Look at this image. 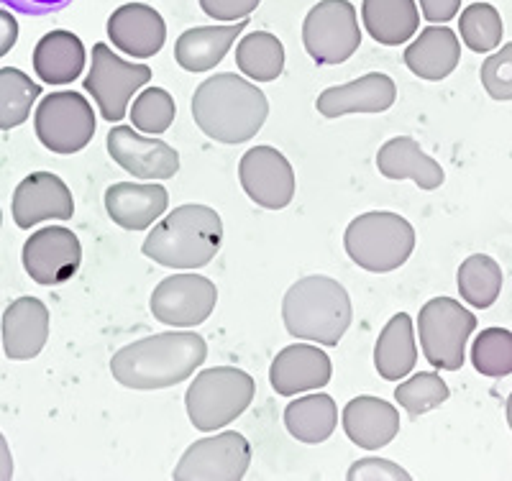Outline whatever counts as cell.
Here are the masks:
<instances>
[{
    "label": "cell",
    "mask_w": 512,
    "mask_h": 481,
    "mask_svg": "<svg viewBox=\"0 0 512 481\" xmlns=\"http://www.w3.org/2000/svg\"><path fill=\"white\" fill-rule=\"evenodd\" d=\"M205 356L208 343L198 333H157L116 351L111 371L113 379L128 389L177 387L195 374Z\"/></svg>",
    "instance_id": "6da1fadb"
},
{
    "label": "cell",
    "mask_w": 512,
    "mask_h": 481,
    "mask_svg": "<svg viewBox=\"0 0 512 481\" xmlns=\"http://www.w3.org/2000/svg\"><path fill=\"white\" fill-rule=\"evenodd\" d=\"M269 116L267 95L233 72L213 75L192 95V118L208 139L244 144Z\"/></svg>",
    "instance_id": "7a4b0ae2"
},
{
    "label": "cell",
    "mask_w": 512,
    "mask_h": 481,
    "mask_svg": "<svg viewBox=\"0 0 512 481\" xmlns=\"http://www.w3.org/2000/svg\"><path fill=\"white\" fill-rule=\"evenodd\" d=\"M223 241L221 215L208 205H180L144 238L146 256L169 269L208 267Z\"/></svg>",
    "instance_id": "3957f363"
},
{
    "label": "cell",
    "mask_w": 512,
    "mask_h": 481,
    "mask_svg": "<svg viewBox=\"0 0 512 481\" xmlns=\"http://www.w3.org/2000/svg\"><path fill=\"white\" fill-rule=\"evenodd\" d=\"M354 310L344 284L315 274L295 282L282 300V320L292 338L318 346H338L349 331Z\"/></svg>",
    "instance_id": "277c9868"
},
{
    "label": "cell",
    "mask_w": 512,
    "mask_h": 481,
    "mask_svg": "<svg viewBox=\"0 0 512 481\" xmlns=\"http://www.w3.org/2000/svg\"><path fill=\"white\" fill-rule=\"evenodd\" d=\"M346 254L361 269L387 274L400 269L415 249V228L402 215L374 210L349 223L344 236Z\"/></svg>",
    "instance_id": "5b68a950"
},
{
    "label": "cell",
    "mask_w": 512,
    "mask_h": 481,
    "mask_svg": "<svg viewBox=\"0 0 512 481\" xmlns=\"http://www.w3.org/2000/svg\"><path fill=\"white\" fill-rule=\"evenodd\" d=\"M254 392V379L236 366L200 371L185 395L190 423L203 433L226 428L254 402Z\"/></svg>",
    "instance_id": "8992f818"
},
{
    "label": "cell",
    "mask_w": 512,
    "mask_h": 481,
    "mask_svg": "<svg viewBox=\"0 0 512 481\" xmlns=\"http://www.w3.org/2000/svg\"><path fill=\"white\" fill-rule=\"evenodd\" d=\"M474 331H477V318L459 300L433 297L420 308V346L425 359L436 369L459 371L466 361V341Z\"/></svg>",
    "instance_id": "52a82bcc"
},
{
    "label": "cell",
    "mask_w": 512,
    "mask_h": 481,
    "mask_svg": "<svg viewBox=\"0 0 512 481\" xmlns=\"http://www.w3.org/2000/svg\"><path fill=\"white\" fill-rule=\"evenodd\" d=\"M303 44L315 64H344L361 44L356 8L349 0H320L305 16Z\"/></svg>",
    "instance_id": "ba28073f"
},
{
    "label": "cell",
    "mask_w": 512,
    "mask_h": 481,
    "mask_svg": "<svg viewBox=\"0 0 512 481\" xmlns=\"http://www.w3.org/2000/svg\"><path fill=\"white\" fill-rule=\"evenodd\" d=\"M36 136L49 151L70 157L93 141V105L80 93H52L41 100L34 116Z\"/></svg>",
    "instance_id": "9c48e42d"
},
{
    "label": "cell",
    "mask_w": 512,
    "mask_h": 481,
    "mask_svg": "<svg viewBox=\"0 0 512 481\" xmlns=\"http://www.w3.org/2000/svg\"><path fill=\"white\" fill-rule=\"evenodd\" d=\"M149 80H152V70L146 64L123 62L108 44L93 47V67L85 77V90L95 98L105 121L113 123L126 118L131 95Z\"/></svg>",
    "instance_id": "30bf717a"
},
{
    "label": "cell",
    "mask_w": 512,
    "mask_h": 481,
    "mask_svg": "<svg viewBox=\"0 0 512 481\" xmlns=\"http://www.w3.org/2000/svg\"><path fill=\"white\" fill-rule=\"evenodd\" d=\"M251 464V446L244 435L226 430L195 441L175 469L177 481H239Z\"/></svg>",
    "instance_id": "8fae6325"
},
{
    "label": "cell",
    "mask_w": 512,
    "mask_h": 481,
    "mask_svg": "<svg viewBox=\"0 0 512 481\" xmlns=\"http://www.w3.org/2000/svg\"><path fill=\"white\" fill-rule=\"evenodd\" d=\"M216 284L200 274H172L152 292V315L172 328H195L216 310Z\"/></svg>",
    "instance_id": "7c38bea8"
},
{
    "label": "cell",
    "mask_w": 512,
    "mask_h": 481,
    "mask_svg": "<svg viewBox=\"0 0 512 481\" xmlns=\"http://www.w3.org/2000/svg\"><path fill=\"white\" fill-rule=\"evenodd\" d=\"M24 269L36 284L54 287L70 282L82 264L80 238L62 226H49L36 231L24 244Z\"/></svg>",
    "instance_id": "4fadbf2b"
},
{
    "label": "cell",
    "mask_w": 512,
    "mask_h": 481,
    "mask_svg": "<svg viewBox=\"0 0 512 481\" xmlns=\"http://www.w3.org/2000/svg\"><path fill=\"white\" fill-rule=\"evenodd\" d=\"M239 180L244 192L267 210H282L295 198V172L282 151L254 146L241 157Z\"/></svg>",
    "instance_id": "5bb4252c"
},
{
    "label": "cell",
    "mask_w": 512,
    "mask_h": 481,
    "mask_svg": "<svg viewBox=\"0 0 512 481\" xmlns=\"http://www.w3.org/2000/svg\"><path fill=\"white\" fill-rule=\"evenodd\" d=\"M105 141L113 162L139 180H169L180 169V154L167 141L139 136L134 126H116Z\"/></svg>",
    "instance_id": "9a60e30c"
},
{
    "label": "cell",
    "mask_w": 512,
    "mask_h": 481,
    "mask_svg": "<svg viewBox=\"0 0 512 481\" xmlns=\"http://www.w3.org/2000/svg\"><path fill=\"white\" fill-rule=\"evenodd\" d=\"M75 213L70 187L52 172H34L13 192V221L18 228H31L41 221H67Z\"/></svg>",
    "instance_id": "2e32d148"
},
{
    "label": "cell",
    "mask_w": 512,
    "mask_h": 481,
    "mask_svg": "<svg viewBox=\"0 0 512 481\" xmlns=\"http://www.w3.org/2000/svg\"><path fill=\"white\" fill-rule=\"evenodd\" d=\"M108 36L113 47L134 59H149L162 52L167 24L162 13L146 3H126L108 18Z\"/></svg>",
    "instance_id": "e0dca14e"
},
{
    "label": "cell",
    "mask_w": 512,
    "mask_h": 481,
    "mask_svg": "<svg viewBox=\"0 0 512 481\" xmlns=\"http://www.w3.org/2000/svg\"><path fill=\"white\" fill-rule=\"evenodd\" d=\"M333 366L318 346L313 343H295L282 348L269 366V382L282 397H295L300 392L326 387L331 382Z\"/></svg>",
    "instance_id": "ac0fdd59"
},
{
    "label": "cell",
    "mask_w": 512,
    "mask_h": 481,
    "mask_svg": "<svg viewBox=\"0 0 512 481\" xmlns=\"http://www.w3.org/2000/svg\"><path fill=\"white\" fill-rule=\"evenodd\" d=\"M397 87L392 77L382 72H369L349 85L328 87L315 100L320 116L338 118L349 113H384L395 105Z\"/></svg>",
    "instance_id": "d6986e66"
},
{
    "label": "cell",
    "mask_w": 512,
    "mask_h": 481,
    "mask_svg": "<svg viewBox=\"0 0 512 481\" xmlns=\"http://www.w3.org/2000/svg\"><path fill=\"white\" fill-rule=\"evenodd\" d=\"M169 205V192L157 182H118L105 190V210L116 226L126 231H144L162 218Z\"/></svg>",
    "instance_id": "ffe728a7"
},
{
    "label": "cell",
    "mask_w": 512,
    "mask_h": 481,
    "mask_svg": "<svg viewBox=\"0 0 512 481\" xmlns=\"http://www.w3.org/2000/svg\"><path fill=\"white\" fill-rule=\"evenodd\" d=\"M49 341V310L36 297H18L3 313V346L11 361H29Z\"/></svg>",
    "instance_id": "44dd1931"
},
{
    "label": "cell",
    "mask_w": 512,
    "mask_h": 481,
    "mask_svg": "<svg viewBox=\"0 0 512 481\" xmlns=\"http://www.w3.org/2000/svg\"><path fill=\"white\" fill-rule=\"evenodd\" d=\"M344 430L349 441L367 451L390 446L400 433V412L382 397L361 395L344 407Z\"/></svg>",
    "instance_id": "7402d4cb"
},
{
    "label": "cell",
    "mask_w": 512,
    "mask_h": 481,
    "mask_svg": "<svg viewBox=\"0 0 512 481\" xmlns=\"http://www.w3.org/2000/svg\"><path fill=\"white\" fill-rule=\"evenodd\" d=\"M377 167L387 180H413L420 190H438L446 180L441 164L408 136L387 141L377 154Z\"/></svg>",
    "instance_id": "603a6c76"
},
{
    "label": "cell",
    "mask_w": 512,
    "mask_h": 481,
    "mask_svg": "<svg viewBox=\"0 0 512 481\" xmlns=\"http://www.w3.org/2000/svg\"><path fill=\"white\" fill-rule=\"evenodd\" d=\"M461 59L459 36L446 26H428L405 49V64L420 80H446Z\"/></svg>",
    "instance_id": "cb8c5ba5"
},
{
    "label": "cell",
    "mask_w": 512,
    "mask_h": 481,
    "mask_svg": "<svg viewBox=\"0 0 512 481\" xmlns=\"http://www.w3.org/2000/svg\"><path fill=\"white\" fill-rule=\"evenodd\" d=\"M244 29L246 18L231 26H198V29L185 31L177 39L175 47L177 64H180L182 70L195 72V75L216 70V64L223 62V57L233 47L236 36Z\"/></svg>",
    "instance_id": "d4e9b609"
},
{
    "label": "cell",
    "mask_w": 512,
    "mask_h": 481,
    "mask_svg": "<svg viewBox=\"0 0 512 481\" xmlns=\"http://www.w3.org/2000/svg\"><path fill=\"white\" fill-rule=\"evenodd\" d=\"M34 70L47 85L75 82L85 70V47L72 31H52L41 36L34 49Z\"/></svg>",
    "instance_id": "484cf974"
},
{
    "label": "cell",
    "mask_w": 512,
    "mask_h": 481,
    "mask_svg": "<svg viewBox=\"0 0 512 481\" xmlns=\"http://www.w3.org/2000/svg\"><path fill=\"white\" fill-rule=\"evenodd\" d=\"M364 29L384 47H400L418 34L420 13L415 0H364Z\"/></svg>",
    "instance_id": "4316f807"
},
{
    "label": "cell",
    "mask_w": 512,
    "mask_h": 481,
    "mask_svg": "<svg viewBox=\"0 0 512 481\" xmlns=\"http://www.w3.org/2000/svg\"><path fill=\"white\" fill-rule=\"evenodd\" d=\"M415 361H418V346L413 336V318L408 313H397L379 333L374 346V366L382 379L400 382L415 369Z\"/></svg>",
    "instance_id": "83f0119b"
},
{
    "label": "cell",
    "mask_w": 512,
    "mask_h": 481,
    "mask_svg": "<svg viewBox=\"0 0 512 481\" xmlns=\"http://www.w3.org/2000/svg\"><path fill=\"white\" fill-rule=\"evenodd\" d=\"M285 425L295 441L318 446L326 443L338 425V407L328 395H308L285 407Z\"/></svg>",
    "instance_id": "f1b7e54d"
},
{
    "label": "cell",
    "mask_w": 512,
    "mask_h": 481,
    "mask_svg": "<svg viewBox=\"0 0 512 481\" xmlns=\"http://www.w3.org/2000/svg\"><path fill=\"white\" fill-rule=\"evenodd\" d=\"M236 67L256 82H272L285 70V47L267 31L246 34L236 47Z\"/></svg>",
    "instance_id": "f546056e"
},
{
    "label": "cell",
    "mask_w": 512,
    "mask_h": 481,
    "mask_svg": "<svg viewBox=\"0 0 512 481\" xmlns=\"http://www.w3.org/2000/svg\"><path fill=\"white\" fill-rule=\"evenodd\" d=\"M456 279L461 300L479 310L492 308L502 292V267L487 254H474L461 261Z\"/></svg>",
    "instance_id": "4dcf8cb0"
},
{
    "label": "cell",
    "mask_w": 512,
    "mask_h": 481,
    "mask_svg": "<svg viewBox=\"0 0 512 481\" xmlns=\"http://www.w3.org/2000/svg\"><path fill=\"white\" fill-rule=\"evenodd\" d=\"M41 95V87L16 67L0 70V131H11L29 121L31 105Z\"/></svg>",
    "instance_id": "1f68e13d"
},
{
    "label": "cell",
    "mask_w": 512,
    "mask_h": 481,
    "mask_svg": "<svg viewBox=\"0 0 512 481\" xmlns=\"http://www.w3.org/2000/svg\"><path fill=\"white\" fill-rule=\"evenodd\" d=\"M461 41L477 54H487L500 47L502 41V16L489 3H472L466 6L459 21Z\"/></svg>",
    "instance_id": "d6a6232c"
},
{
    "label": "cell",
    "mask_w": 512,
    "mask_h": 481,
    "mask_svg": "<svg viewBox=\"0 0 512 481\" xmlns=\"http://www.w3.org/2000/svg\"><path fill=\"white\" fill-rule=\"evenodd\" d=\"M472 361L484 377L512 374V333L507 328H484L472 346Z\"/></svg>",
    "instance_id": "836d02e7"
},
{
    "label": "cell",
    "mask_w": 512,
    "mask_h": 481,
    "mask_svg": "<svg viewBox=\"0 0 512 481\" xmlns=\"http://www.w3.org/2000/svg\"><path fill=\"white\" fill-rule=\"evenodd\" d=\"M177 116L175 98L162 90V87H149L139 98L134 100V108H131V123H134L136 131L146 136H162L164 131H169L172 121Z\"/></svg>",
    "instance_id": "e575fe53"
},
{
    "label": "cell",
    "mask_w": 512,
    "mask_h": 481,
    "mask_svg": "<svg viewBox=\"0 0 512 481\" xmlns=\"http://www.w3.org/2000/svg\"><path fill=\"white\" fill-rule=\"evenodd\" d=\"M448 395H451L448 384L433 371H420L395 389V400L408 410L410 418H420L425 412L441 407L448 400Z\"/></svg>",
    "instance_id": "d590c367"
},
{
    "label": "cell",
    "mask_w": 512,
    "mask_h": 481,
    "mask_svg": "<svg viewBox=\"0 0 512 481\" xmlns=\"http://www.w3.org/2000/svg\"><path fill=\"white\" fill-rule=\"evenodd\" d=\"M479 75L489 98L512 100V41L484 59Z\"/></svg>",
    "instance_id": "8d00e7d4"
},
{
    "label": "cell",
    "mask_w": 512,
    "mask_h": 481,
    "mask_svg": "<svg viewBox=\"0 0 512 481\" xmlns=\"http://www.w3.org/2000/svg\"><path fill=\"white\" fill-rule=\"evenodd\" d=\"M351 481H408L410 474L402 466L392 464L387 458H361L349 469Z\"/></svg>",
    "instance_id": "74e56055"
},
{
    "label": "cell",
    "mask_w": 512,
    "mask_h": 481,
    "mask_svg": "<svg viewBox=\"0 0 512 481\" xmlns=\"http://www.w3.org/2000/svg\"><path fill=\"white\" fill-rule=\"evenodd\" d=\"M262 0H200L205 16L216 18V21H244L256 11Z\"/></svg>",
    "instance_id": "f35d334b"
},
{
    "label": "cell",
    "mask_w": 512,
    "mask_h": 481,
    "mask_svg": "<svg viewBox=\"0 0 512 481\" xmlns=\"http://www.w3.org/2000/svg\"><path fill=\"white\" fill-rule=\"evenodd\" d=\"M72 0H0V6H8L11 11L24 13V16H49L70 6Z\"/></svg>",
    "instance_id": "ab89813d"
},
{
    "label": "cell",
    "mask_w": 512,
    "mask_h": 481,
    "mask_svg": "<svg viewBox=\"0 0 512 481\" xmlns=\"http://www.w3.org/2000/svg\"><path fill=\"white\" fill-rule=\"evenodd\" d=\"M461 0H420V11L431 24H446L459 13Z\"/></svg>",
    "instance_id": "60d3db41"
},
{
    "label": "cell",
    "mask_w": 512,
    "mask_h": 481,
    "mask_svg": "<svg viewBox=\"0 0 512 481\" xmlns=\"http://www.w3.org/2000/svg\"><path fill=\"white\" fill-rule=\"evenodd\" d=\"M18 41V21L11 11L0 8V57H6Z\"/></svg>",
    "instance_id": "b9f144b4"
},
{
    "label": "cell",
    "mask_w": 512,
    "mask_h": 481,
    "mask_svg": "<svg viewBox=\"0 0 512 481\" xmlns=\"http://www.w3.org/2000/svg\"><path fill=\"white\" fill-rule=\"evenodd\" d=\"M13 476V456H11V448H8L6 438L0 433V481H6Z\"/></svg>",
    "instance_id": "7bdbcfd3"
},
{
    "label": "cell",
    "mask_w": 512,
    "mask_h": 481,
    "mask_svg": "<svg viewBox=\"0 0 512 481\" xmlns=\"http://www.w3.org/2000/svg\"><path fill=\"white\" fill-rule=\"evenodd\" d=\"M507 423H510V428H512V392H510V397H507Z\"/></svg>",
    "instance_id": "ee69618b"
},
{
    "label": "cell",
    "mask_w": 512,
    "mask_h": 481,
    "mask_svg": "<svg viewBox=\"0 0 512 481\" xmlns=\"http://www.w3.org/2000/svg\"><path fill=\"white\" fill-rule=\"evenodd\" d=\"M0 223H3V213H0Z\"/></svg>",
    "instance_id": "f6af8a7d"
}]
</instances>
